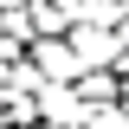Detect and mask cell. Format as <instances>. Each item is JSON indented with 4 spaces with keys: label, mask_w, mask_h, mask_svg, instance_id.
I'll list each match as a JSON object with an SVG mask.
<instances>
[{
    "label": "cell",
    "mask_w": 129,
    "mask_h": 129,
    "mask_svg": "<svg viewBox=\"0 0 129 129\" xmlns=\"http://www.w3.org/2000/svg\"><path fill=\"white\" fill-rule=\"evenodd\" d=\"M64 45H71L78 71H110V64L123 58V45H116L110 26H71V32H64Z\"/></svg>",
    "instance_id": "1"
},
{
    "label": "cell",
    "mask_w": 129,
    "mask_h": 129,
    "mask_svg": "<svg viewBox=\"0 0 129 129\" xmlns=\"http://www.w3.org/2000/svg\"><path fill=\"white\" fill-rule=\"evenodd\" d=\"M26 64L39 71V84H71V78H78V58H71L64 39H39V45H26Z\"/></svg>",
    "instance_id": "2"
},
{
    "label": "cell",
    "mask_w": 129,
    "mask_h": 129,
    "mask_svg": "<svg viewBox=\"0 0 129 129\" xmlns=\"http://www.w3.org/2000/svg\"><path fill=\"white\" fill-rule=\"evenodd\" d=\"M71 90H78V103H84V110H110V103H123L116 71H78V78H71Z\"/></svg>",
    "instance_id": "3"
},
{
    "label": "cell",
    "mask_w": 129,
    "mask_h": 129,
    "mask_svg": "<svg viewBox=\"0 0 129 129\" xmlns=\"http://www.w3.org/2000/svg\"><path fill=\"white\" fill-rule=\"evenodd\" d=\"M71 129H129V116H123V103H110V110H84Z\"/></svg>",
    "instance_id": "4"
},
{
    "label": "cell",
    "mask_w": 129,
    "mask_h": 129,
    "mask_svg": "<svg viewBox=\"0 0 129 129\" xmlns=\"http://www.w3.org/2000/svg\"><path fill=\"white\" fill-rule=\"evenodd\" d=\"M110 32H116V45H123V52H129V19H116V26H110Z\"/></svg>",
    "instance_id": "5"
},
{
    "label": "cell",
    "mask_w": 129,
    "mask_h": 129,
    "mask_svg": "<svg viewBox=\"0 0 129 129\" xmlns=\"http://www.w3.org/2000/svg\"><path fill=\"white\" fill-rule=\"evenodd\" d=\"M19 7H32V0H0V13H19Z\"/></svg>",
    "instance_id": "6"
}]
</instances>
